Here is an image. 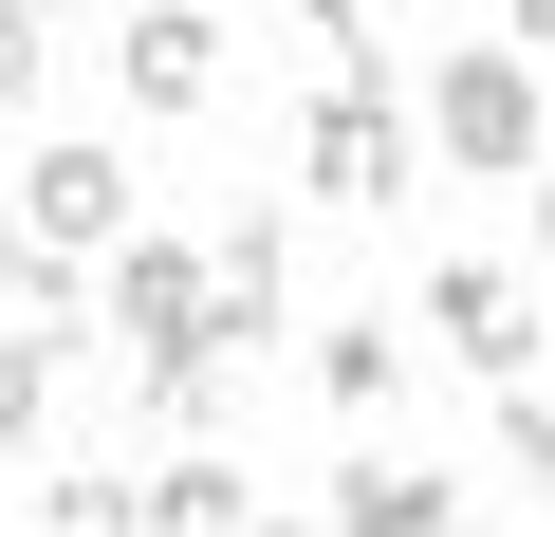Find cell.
<instances>
[{
  "mask_svg": "<svg viewBox=\"0 0 555 537\" xmlns=\"http://www.w3.org/2000/svg\"><path fill=\"white\" fill-rule=\"evenodd\" d=\"M537 149H555L537 56H518V38H463V56L426 75V167H463V186H537Z\"/></svg>",
  "mask_w": 555,
  "mask_h": 537,
  "instance_id": "cell-1",
  "label": "cell"
},
{
  "mask_svg": "<svg viewBox=\"0 0 555 537\" xmlns=\"http://www.w3.org/2000/svg\"><path fill=\"white\" fill-rule=\"evenodd\" d=\"M297 167H315V204H408V186H426V112H408V75H334L315 130H297Z\"/></svg>",
  "mask_w": 555,
  "mask_h": 537,
  "instance_id": "cell-2",
  "label": "cell"
},
{
  "mask_svg": "<svg viewBox=\"0 0 555 537\" xmlns=\"http://www.w3.org/2000/svg\"><path fill=\"white\" fill-rule=\"evenodd\" d=\"M20 241H38V259H112V241H130V149L56 130V149L20 167Z\"/></svg>",
  "mask_w": 555,
  "mask_h": 537,
  "instance_id": "cell-3",
  "label": "cell"
},
{
  "mask_svg": "<svg viewBox=\"0 0 555 537\" xmlns=\"http://www.w3.org/2000/svg\"><path fill=\"white\" fill-rule=\"evenodd\" d=\"M204 316H222V259H185V241L130 222V241H112V334H130V353H185Z\"/></svg>",
  "mask_w": 555,
  "mask_h": 537,
  "instance_id": "cell-4",
  "label": "cell"
},
{
  "mask_svg": "<svg viewBox=\"0 0 555 537\" xmlns=\"http://www.w3.org/2000/svg\"><path fill=\"white\" fill-rule=\"evenodd\" d=\"M112 75H130V112H204L222 93V0H130Z\"/></svg>",
  "mask_w": 555,
  "mask_h": 537,
  "instance_id": "cell-5",
  "label": "cell"
},
{
  "mask_svg": "<svg viewBox=\"0 0 555 537\" xmlns=\"http://www.w3.org/2000/svg\"><path fill=\"white\" fill-rule=\"evenodd\" d=\"M426 334H444L481 389H518V371H537V297L500 279V259H444V279H426Z\"/></svg>",
  "mask_w": 555,
  "mask_h": 537,
  "instance_id": "cell-6",
  "label": "cell"
},
{
  "mask_svg": "<svg viewBox=\"0 0 555 537\" xmlns=\"http://www.w3.org/2000/svg\"><path fill=\"white\" fill-rule=\"evenodd\" d=\"M278 316H297V241H278V204H241V222H222V316H204V334L259 353Z\"/></svg>",
  "mask_w": 555,
  "mask_h": 537,
  "instance_id": "cell-7",
  "label": "cell"
},
{
  "mask_svg": "<svg viewBox=\"0 0 555 537\" xmlns=\"http://www.w3.org/2000/svg\"><path fill=\"white\" fill-rule=\"evenodd\" d=\"M75 353H93L75 316H0V445H20V463L56 445V389H75Z\"/></svg>",
  "mask_w": 555,
  "mask_h": 537,
  "instance_id": "cell-8",
  "label": "cell"
},
{
  "mask_svg": "<svg viewBox=\"0 0 555 537\" xmlns=\"http://www.w3.org/2000/svg\"><path fill=\"white\" fill-rule=\"evenodd\" d=\"M149 537H259V482H241L222 445H167V463H149Z\"/></svg>",
  "mask_w": 555,
  "mask_h": 537,
  "instance_id": "cell-9",
  "label": "cell"
},
{
  "mask_svg": "<svg viewBox=\"0 0 555 537\" xmlns=\"http://www.w3.org/2000/svg\"><path fill=\"white\" fill-rule=\"evenodd\" d=\"M334 537H463V482H426V463H334Z\"/></svg>",
  "mask_w": 555,
  "mask_h": 537,
  "instance_id": "cell-10",
  "label": "cell"
},
{
  "mask_svg": "<svg viewBox=\"0 0 555 537\" xmlns=\"http://www.w3.org/2000/svg\"><path fill=\"white\" fill-rule=\"evenodd\" d=\"M389 371H408V316H334V334H315V389H334L352 426L389 408Z\"/></svg>",
  "mask_w": 555,
  "mask_h": 537,
  "instance_id": "cell-11",
  "label": "cell"
},
{
  "mask_svg": "<svg viewBox=\"0 0 555 537\" xmlns=\"http://www.w3.org/2000/svg\"><path fill=\"white\" fill-rule=\"evenodd\" d=\"M38 537H149V482H112V463H38Z\"/></svg>",
  "mask_w": 555,
  "mask_h": 537,
  "instance_id": "cell-12",
  "label": "cell"
},
{
  "mask_svg": "<svg viewBox=\"0 0 555 537\" xmlns=\"http://www.w3.org/2000/svg\"><path fill=\"white\" fill-rule=\"evenodd\" d=\"M500 463H518V500H537V519H555V389H537V371H518V389H500Z\"/></svg>",
  "mask_w": 555,
  "mask_h": 537,
  "instance_id": "cell-13",
  "label": "cell"
},
{
  "mask_svg": "<svg viewBox=\"0 0 555 537\" xmlns=\"http://www.w3.org/2000/svg\"><path fill=\"white\" fill-rule=\"evenodd\" d=\"M56 93V0H0V112Z\"/></svg>",
  "mask_w": 555,
  "mask_h": 537,
  "instance_id": "cell-14",
  "label": "cell"
},
{
  "mask_svg": "<svg viewBox=\"0 0 555 537\" xmlns=\"http://www.w3.org/2000/svg\"><path fill=\"white\" fill-rule=\"evenodd\" d=\"M38 279H56V259L20 241V204H0V316H38Z\"/></svg>",
  "mask_w": 555,
  "mask_h": 537,
  "instance_id": "cell-15",
  "label": "cell"
},
{
  "mask_svg": "<svg viewBox=\"0 0 555 537\" xmlns=\"http://www.w3.org/2000/svg\"><path fill=\"white\" fill-rule=\"evenodd\" d=\"M518 56H555V0H518Z\"/></svg>",
  "mask_w": 555,
  "mask_h": 537,
  "instance_id": "cell-16",
  "label": "cell"
},
{
  "mask_svg": "<svg viewBox=\"0 0 555 537\" xmlns=\"http://www.w3.org/2000/svg\"><path fill=\"white\" fill-rule=\"evenodd\" d=\"M537 279H555V186H537Z\"/></svg>",
  "mask_w": 555,
  "mask_h": 537,
  "instance_id": "cell-17",
  "label": "cell"
},
{
  "mask_svg": "<svg viewBox=\"0 0 555 537\" xmlns=\"http://www.w3.org/2000/svg\"><path fill=\"white\" fill-rule=\"evenodd\" d=\"M259 537H334V519H259Z\"/></svg>",
  "mask_w": 555,
  "mask_h": 537,
  "instance_id": "cell-18",
  "label": "cell"
}]
</instances>
